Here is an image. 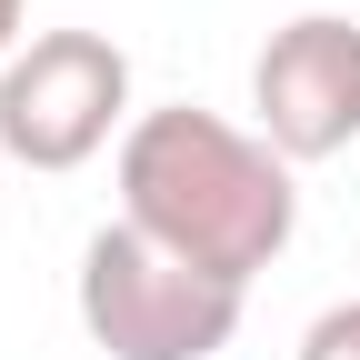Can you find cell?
Listing matches in <instances>:
<instances>
[{
  "mask_svg": "<svg viewBox=\"0 0 360 360\" xmlns=\"http://www.w3.org/2000/svg\"><path fill=\"white\" fill-rule=\"evenodd\" d=\"M80 330L110 360H220L240 340V290L141 240L130 220H101L80 240Z\"/></svg>",
  "mask_w": 360,
  "mask_h": 360,
  "instance_id": "obj_2",
  "label": "cell"
},
{
  "mask_svg": "<svg viewBox=\"0 0 360 360\" xmlns=\"http://www.w3.org/2000/svg\"><path fill=\"white\" fill-rule=\"evenodd\" d=\"M120 220L180 250L191 270L250 290L300 231V180L260 130L170 101V110H141L120 141Z\"/></svg>",
  "mask_w": 360,
  "mask_h": 360,
  "instance_id": "obj_1",
  "label": "cell"
},
{
  "mask_svg": "<svg viewBox=\"0 0 360 360\" xmlns=\"http://www.w3.org/2000/svg\"><path fill=\"white\" fill-rule=\"evenodd\" d=\"M130 51L101 30H30L0 60V150L20 170H80L130 141Z\"/></svg>",
  "mask_w": 360,
  "mask_h": 360,
  "instance_id": "obj_3",
  "label": "cell"
},
{
  "mask_svg": "<svg viewBox=\"0 0 360 360\" xmlns=\"http://www.w3.org/2000/svg\"><path fill=\"white\" fill-rule=\"evenodd\" d=\"M250 110H260V141L300 160H340L360 141V20L350 11H300L260 40L250 60Z\"/></svg>",
  "mask_w": 360,
  "mask_h": 360,
  "instance_id": "obj_4",
  "label": "cell"
},
{
  "mask_svg": "<svg viewBox=\"0 0 360 360\" xmlns=\"http://www.w3.org/2000/svg\"><path fill=\"white\" fill-rule=\"evenodd\" d=\"M20 11L30 0H0V60H11V40H20Z\"/></svg>",
  "mask_w": 360,
  "mask_h": 360,
  "instance_id": "obj_6",
  "label": "cell"
},
{
  "mask_svg": "<svg viewBox=\"0 0 360 360\" xmlns=\"http://www.w3.org/2000/svg\"><path fill=\"white\" fill-rule=\"evenodd\" d=\"M290 360H360V300H330L321 321L300 330V350Z\"/></svg>",
  "mask_w": 360,
  "mask_h": 360,
  "instance_id": "obj_5",
  "label": "cell"
}]
</instances>
